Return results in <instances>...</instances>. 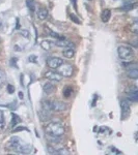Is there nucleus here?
Segmentation results:
<instances>
[{"label":"nucleus","instance_id":"aec40b11","mask_svg":"<svg viewBox=\"0 0 138 155\" xmlns=\"http://www.w3.org/2000/svg\"><path fill=\"white\" fill-rule=\"evenodd\" d=\"M41 46L44 50L48 51V50H50V48H51V42H50L49 41H42Z\"/></svg>","mask_w":138,"mask_h":155},{"label":"nucleus","instance_id":"1a4fd4ad","mask_svg":"<svg viewBox=\"0 0 138 155\" xmlns=\"http://www.w3.org/2000/svg\"><path fill=\"white\" fill-rule=\"evenodd\" d=\"M55 45H56L57 47H61V48H74V44H73L72 41H67V39H57L56 41H55Z\"/></svg>","mask_w":138,"mask_h":155},{"label":"nucleus","instance_id":"2f4dec72","mask_svg":"<svg viewBox=\"0 0 138 155\" xmlns=\"http://www.w3.org/2000/svg\"><path fill=\"white\" fill-rule=\"evenodd\" d=\"M19 97H20L21 99H23L24 95H23V93H22V92H19Z\"/></svg>","mask_w":138,"mask_h":155},{"label":"nucleus","instance_id":"c9c22d12","mask_svg":"<svg viewBox=\"0 0 138 155\" xmlns=\"http://www.w3.org/2000/svg\"><path fill=\"white\" fill-rule=\"evenodd\" d=\"M88 1H90V0H88Z\"/></svg>","mask_w":138,"mask_h":155},{"label":"nucleus","instance_id":"a878e982","mask_svg":"<svg viewBox=\"0 0 138 155\" xmlns=\"http://www.w3.org/2000/svg\"><path fill=\"white\" fill-rule=\"evenodd\" d=\"M70 18H71L72 21H74L75 23L80 24V20H79V19H77V17L75 16V15H71V16H70Z\"/></svg>","mask_w":138,"mask_h":155},{"label":"nucleus","instance_id":"a211bd4d","mask_svg":"<svg viewBox=\"0 0 138 155\" xmlns=\"http://www.w3.org/2000/svg\"><path fill=\"white\" fill-rule=\"evenodd\" d=\"M5 128V120H4L3 112L0 111V131H2Z\"/></svg>","mask_w":138,"mask_h":155},{"label":"nucleus","instance_id":"5701e85b","mask_svg":"<svg viewBox=\"0 0 138 155\" xmlns=\"http://www.w3.org/2000/svg\"><path fill=\"white\" fill-rule=\"evenodd\" d=\"M133 7H134V4H133V3H127L126 5L122 6V9H126V11H131V9H133Z\"/></svg>","mask_w":138,"mask_h":155},{"label":"nucleus","instance_id":"0eeeda50","mask_svg":"<svg viewBox=\"0 0 138 155\" xmlns=\"http://www.w3.org/2000/svg\"><path fill=\"white\" fill-rule=\"evenodd\" d=\"M120 111H122V119H126L130 115V104L128 101H122L120 104Z\"/></svg>","mask_w":138,"mask_h":155},{"label":"nucleus","instance_id":"dca6fc26","mask_svg":"<svg viewBox=\"0 0 138 155\" xmlns=\"http://www.w3.org/2000/svg\"><path fill=\"white\" fill-rule=\"evenodd\" d=\"M62 54L66 58H72L75 55V50L74 48H66V50L62 51Z\"/></svg>","mask_w":138,"mask_h":155},{"label":"nucleus","instance_id":"cd10ccee","mask_svg":"<svg viewBox=\"0 0 138 155\" xmlns=\"http://www.w3.org/2000/svg\"><path fill=\"white\" fill-rule=\"evenodd\" d=\"M29 61L34 62V63H36V55H31V56H29Z\"/></svg>","mask_w":138,"mask_h":155},{"label":"nucleus","instance_id":"393cba45","mask_svg":"<svg viewBox=\"0 0 138 155\" xmlns=\"http://www.w3.org/2000/svg\"><path fill=\"white\" fill-rule=\"evenodd\" d=\"M17 61H18V59L17 58H12V60H11V65L12 66H15L16 68H18V64H17Z\"/></svg>","mask_w":138,"mask_h":155},{"label":"nucleus","instance_id":"f704fd0d","mask_svg":"<svg viewBox=\"0 0 138 155\" xmlns=\"http://www.w3.org/2000/svg\"><path fill=\"white\" fill-rule=\"evenodd\" d=\"M1 26H2V21L0 20V27H1Z\"/></svg>","mask_w":138,"mask_h":155},{"label":"nucleus","instance_id":"6ab92c4d","mask_svg":"<svg viewBox=\"0 0 138 155\" xmlns=\"http://www.w3.org/2000/svg\"><path fill=\"white\" fill-rule=\"evenodd\" d=\"M64 97H70L72 95V93H73V89H72V87H66V88L64 89Z\"/></svg>","mask_w":138,"mask_h":155},{"label":"nucleus","instance_id":"423d86ee","mask_svg":"<svg viewBox=\"0 0 138 155\" xmlns=\"http://www.w3.org/2000/svg\"><path fill=\"white\" fill-rule=\"evenodd\" d=\"M62 63H64V60L61 58H58V57H50L49 59H47V65L50 68H57Z\"/></svg>","mask_w":138,"mask_h":155},{"label":"nucleus","instance_id":"9b49d317","mask_svg":"<svg viewBox=\"0 0 138 155\" xmlns=\"http://www.w3.org/2000/svg\"><path fill=\"white\" fill-rule=\"evenodd\" d=\"M39 117H40V119L44 122H46V121H48V120L51 119V115H50L49 111H47V110H42V111H40L39 112Z\"/></svg>","mask_w":138,"mask_h":155},{"label":"nucleus","instance_id":"f3484780","mask_svg":"<svg viewBox=\"0 0 138 155\" xmlns=\"http://www.w3.org/2000/svg\"><path fill=\"white\" fill-rule=\"evenodd\" d=\"M20 122H21V118L17 114L12 113V126L14 127L18 125V123H20Z\"/></svg>","mask_w":138,"mask_h":155},{"label":"nucleus","instance_id":"f03ea898","mask_svg":"<svg viewBox=\"0 0 138 155\" xmlns=\"http://www.w3.org/2000/svg\"><path fill=\"white\" fill-rule=\"evenodd\" d=\"M47 134L55 137H60L64 134V127L60 122H51L46 127Z\"/></svg>","mask_w":138,"mask_h":155},{"label":"nucleus","instance_id":"c85d7f7f","mask_svg":"<svg viewBox=\"0 0 138 155\" xmlns=\"http://www.w3.org/2000/svg\"><path fill=\"white\" fill-rule=\"evenodd\" d=\"M19 130H27V128L26 127H17V128H15L14 129V131H19Z\"/></svg>","mask_w":138,"mask_h":155},{"label":"nucleus","instance_id":"7c9ffc66","mask_svg":"<svg viewBox=\"0 0 138 155\" xmlns=\"http://www.w3.org/2000/svg\"><path fill=\"white\" fill-rule=\"evenodd\" d=\"M126 1V3H133V2H135L136 0H125Z\"/></svg>","mask_w":138,"mask_h":155},{"label":"nucleus","instance_id":"72a5a7b5","mask_svg":"<svg viewBox=\"0 0 138 155\" xmlns=\"http://www.w3.org/2000/svg\"><path fill=\"white\" fill-rule=\"evenodd\" d=\"M1 85H2V78L0 76V87H1Z\"/></svg>","mask_w":138,"mask_h":155},{"label":"nucleus","instance_id":"473e14b6","mask_svg":"<svg viewBox=\"0 0 138 155\" xmlns=\"http://www.w3.org/2000/svg\"><path fill=\"white\" fill-rule=\"evenodd\" d=\"M73 3H74V7L77 9V5H76V0H73Z\"/></svg>","mask_w":138,"mask_h":155},{"label":"nucleus","instance_id":"b1692460","mask_svg":"<svg viewBox=\"0 0 138 155\" xmlns=\"http://www.w3.org/2000/svg\"><path fill=\"white\" fill-rule=\"evenodd\" d=\"M7 91H9V94H12L15 92V87L12 86V85L9 84V85H7Z\"/></svg>","mask_w":138,"mask_h":155},{"label":"nucleus","instance_id":"39448f33","mask_svg":"<svg viewBox=\"0 0 138 155\" xmlns=\"http://www.w3.org/2000/svg\"><path fill=\"white\" fill-rule=\"evenodd\" d=\"M49 109L50 111L55 112H61L67 109V104L64 101H49Z\"/></svg>","mask_w":138,"mask_h":155},{"label":"nucleus","instance_id":"2eb2a0df","mask_svg":"<svg viewBox=\"0 0 138 155\" xmlns=\"http://www.w3.org/2000/svg\"><path fill=\"white\" fill-rule=\"evenodd\" d=\"M43 90L46 94H50L54 91V85L51 83H46L43 86Z\"/></svg>","mask_w":138,"mask_h":155},{"label":"nucleus","instance_id":"f8f14e48","mask_svg":"<svg viewBox=\"0 0 138 155\" xmlns=\"http://www.w3.org/2000/svg\"><path fill=\"white\" fill-rule=\"evenodd\" d=\"M48 16H49V12L45 7H41V8L37 11V18L40 20H42V21L43 20H46L48 18Z\"/></svg>","mask_w":138,"mask_h":155},{"label":"nucleus","instance_id":"bb28decb","mask_svg":"<svg viewBox=\"0 0 138 155\" xmlns=\"http://www.w3.org/2000/svg\"><path fill=\"white\" fill-rule=\"evenodd\" d=\"M21 35H23L24 37L28 38V37H29V31H28V30H22V31H21Z\"/></svg>","mask_w":138,"mask_h":155},{"label":"nucleus","instance_id":"c756f323","mask_svg":"<svg viewBox=\"0 0 138 155\" xmlns=\"http://www.w3.org/2000/svg\"><path fill=\"white\" fill-rule=\"evenodd\" d=\"M133 31H134V33H137V22L133 24Z\"/></svg>","mask_w":138,"mask_h":155},{"label":"nucleus","instance_id":"6e6552de","mask_svg":"<svg viewBox=\"0 0 138 155\" xmlns=\"http://www.w3.org/2000/svg\"><path fill=\"white\" fill-rule=\"evenodd\" d=\"M45 77L47 78L50 81H53V82H60L61 81V76L56 71H49L45 74Z\"/></svg>","mask_w":138,"mask_h":155},{"label":"nucleus","instance_id":"ddd939ff","mask_svg":"<svg viewBox=\"0 0 138 155\" xmlns=\"http://www.w3.org/2000/svg\"><path fill=\"white\" fill-rule=\"evenodd\" d=\"M128 77L131 78V79H137L138 78V71H137V66L133 65L132 68H130L127 72Z\"/></svg>","mask_w":138,"mask_h":155},{"label":"nucleus","instance_id":"20e7f679","mask_svg":"<svg viewBox=\"0 0 138 155\" xmlns=\"http://www.w3.org/2000/svg\"><path fill=\"white\" fill-rule=\"evenodd\" d=\"M57 71H58V74L60 76H64V77H71L73 74V71H74V68L71 64L69 63H62L61 65L57 67Z\"/></svg>","mask_w":138,"mask_h":155},{"label":"nucleus","instance_id":"7ed1b4c3","mask_svg":"<svg viewBox=\"0 0 138 155\" xmlns=\"http://www.w3.org/2000/svg\"><path fill=\"white\" fill-rule=\"evenodd\" d=\"M117 53H119V56L120 59L122 60H127V61H130V60L133 59L134 57V51L131 47H128V46H119L117 48Z\"/></svg>","mask_w":138,"mask_h":155},{"label":"nucleus","instance_id":"4be33fe9","mask_svg":"<svg viewBox=\"0 0 138 155\" xmlns=\"http://www.w3.org/2000/svg\"><path fill=\"white\" fill-rule=\"evenodd\" d=\"M56 154H66V155H69L70 152L67 151V149H64V148H59V149L56 150Z\"/></svg>","mask_w":138,"mask_h":155},{"label":"nucleus","instance_id":"f257e3e1","mask_svg":"<svg viewBox=\"0 0 138 155\" xmlns=\"http://www.w3.org/2000/svg\"><path fill=\"white\" fill-rule=\"evenodd\" d=\"M9 145L14 151H17V152H19V153L28 154L33 151V147L30 146L28 144H25L23 142V140H21L18 137H12Z\"/></svg>","mask_w":138,"mask_h":155},{"label":"nucleus","instance_id":"9d476101","mask_svg":"<svg viewBox=\"0 0 138 155\" xmlns=\"http://www.w3.org/2000/svg\"><path fill=\"white\" fill-rule=\"evenodd\" d=\"M128 98L132 101H138V89L137 87H132L130 89V91L128 92Z\"/></svg>","mask_w":138,"mask_h":155},{"label":"nucleus","instance_id":"4468645a","mask_svg":"<svg viewBox=\"0 0 138 155\" xmlns=\"http://www.w3.org/2000/svg\"><path fill=\"white\" fill-rule=\"evenodd\" d=\"M110 17H111V12L109 9H104L101 15V19L104 23H107V22L110 20Z\"/></svg>","mask_w":138,"mask_h":155},{"label":"nucleus","instance_id":"412c9836","mask_svg":"<svg viewBox=\"0 0 138 155\" xmlns=\"http://www.w3.org/2000/svg\"><path fill=\"white\" fill-rule=\"evenodd\" d=\"M27 6H28V8L30 11L33 12L34 9H36V3H34V0H27Z\"/></svg>","mask_w":138,"mask_h":155}]
</instances>
